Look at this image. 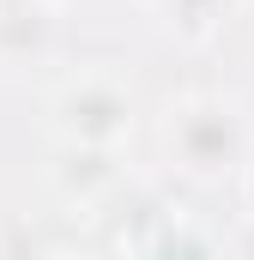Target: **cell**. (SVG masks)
Wrapping results in <instances>:
<instances>
[{"mask_svg":"<svg viewBox=\"0 0 254 260\" xmlns=\"http://www.w3.org/2000/svg\"><path fill=\"white\" fill-rule=\"evenodd\" d=\"M242 6L248 0H145L157 30H170L176 43H212L230 18H242Z\"/></svg>","mask_w":254,"mask_h":260,"instance_id":"cell-5","label":"cell"},{"mask_svg":"<svg viewBox=\"0 0 254 260\" xmlns=\"http://www.w3.org/2000/svg\"><path fill=\"white\" fill-rule=\"evenodd\" d=\"M157 157L188 188H224L254 164V115L242 97L188 91L157 115Z\"/></svg>","mask_w":254,"mask_h":260,"instance_id":"cell-1","label":"cell"},{"mask_svg":"<svg viewBox=\"0 0 254 260\" xmlns=\"http://www.w3.org/2000/svg\"><path fill=\"white\" fill-rule=\"evenodd\" d=\"M127 182L121 145H61V164H55V188L67 206H103Z\"/></svg>","mask_w":254,"mask_h":260,"instance_id":"cell-3","label":"cell"},{"mask_svg":"<svg viewBox=\"0 0 254 260\" xmlns=\"http://www.w3.org/2000/svg\"><path fill=\"white\" fill-rule=\"evenodd\" d=\"M0 6H18V0H0Z\"/></svg>","mask_w":254,"mask_h":260,"instance_id":"cell-6","label":"cell"},{"mask_svg":"<svg viewBox=\"0 0 254 260\" xmlns=\"http://www.w3.org/2000/svg\"><path fill=\"white\" fill-rule=\"evenodd\" d=\"M133 115H139L133 79L109 61L73 67L49 91V133H55V145H127Z\"/></svg>","mask_w":254,"mask_h":260,"instance_id":"cell-2","label":"cell"},{"mask_svg":"<svg viewBox=\"0 0 254 260\" xmlns=\"http://www.w3.org/2000/svg\"><path fill=\"white\" fill-rule=\"evenodd\" d=\"M61 0H18V6H0V73L12 67L43 61L61 37Z\"/></svg>","mask_w":254,"mask_h":260,"instance_id":"cell-4","label":"cell"}]
</instances>
